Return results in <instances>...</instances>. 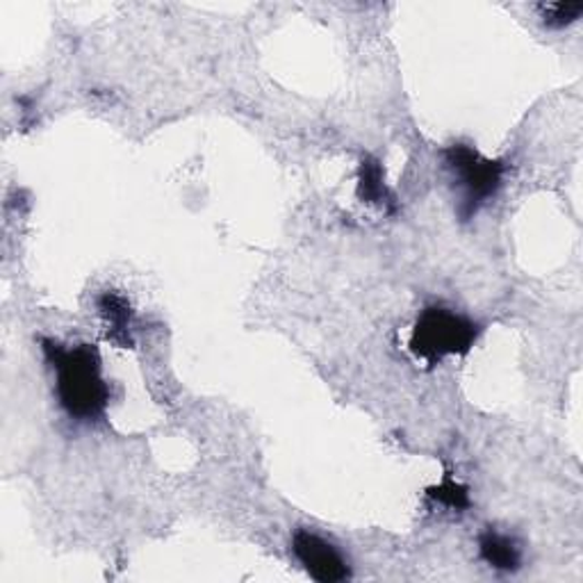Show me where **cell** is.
Segmentation results:
<instances>
[{
	"label": "cell",
	"mask_w": 583,
	"mask_h": 583,
	"mask_svg": "<svg viewBox=\"0 0 583 583\" xmlns=\"http://www.w3.org/2000/svg\"><path fill=\"white\" fill-rule=\"evenodd\" d=\"M46 363L55 371V397L64 413L76 422L102 420L110 403V388L102 379L100 356L94 345L66 347L42 339Z\"/></svg>",
	"instance_id": "obj_1"
},
{
	"label": "cell",
	"mask_w": 583,
	"mask_h": 583,
	"mask_svg": "<svg viewBox=\"0 0 583 583\" xmlns=\"http://www.w3.org/2000/svg\"><path fill=\"white\" fill-rule=\"evenodd\" d=\"M482 326L444 305H429L410 333V352L427 365H438L450 356H465L476 345Z\"/></svg>",
	"instance_id": "obj_2"
},
{
	"label": "cell",
	"mask_w": 583,
	"mask_h": 583,
	"mask_svg": "<svg viewBox=\"0 0 583 583\" xmlns=\"http://www.w3.org/2000/svg\"><path fill=\"white\" fill-rule=\"evenodd\" d=\"M442 160L444 166L452 171L454 183L461 190L458 217L463 222H469L501 190L506 164L501 160L484 158L474 147L463 142L444 149Z\"/></svg>",
	"instance_id": "obj_3"
},
{
	"label": "cell",
	"mask_w": 583,
	"mask_h": 583,
	"mask_svg": "<svg viewBox=\"0 0 583 583\" xmlns=\"http://www.w3.org/2000/svg\"><path fill=\"white\" fill-rule=\"evenodd\" d=\"M292 552L303 570L320 583H337L352 576V568L345 554L333 542L313 531L299 529L292 536Z\"/></svg>",
	"instance_id": "obj_4"
},
{
	"label": "cell",
	"mask_w": 583,
	"mask_h": 583,
	"mask_svg": "<svg viewBox=\"0 0 583 583\" xmlns=\"http://www.w3.org/2000/svg\"><path fill=\"white\" fill-rule=\"evenodd\" d=\"M96 305H98L102 322H106L108 339H112L119 347H132L134 311H132L130 301L115 290H106L98 296Z\"/></svg>",
	"instance_id": "obj_5"
},
{
	"label": "cell",
	"mask_w": 583,
	"mask_h": 583,
	"mask_svg": "<svg viewBox=\"0 0 583 583\" xmlns=\"http://www.w3.org/2000/svg\"><path fill=\"white\" fill-rule=\"evenodd\" d=\"M478 554H482V559L490 568H495L499 572H516L522 565L520 542L512 536L501 533L493 527L478 536Z\"/></svg>",
	"instance_id": "obj_6"
},
{
	"label": "cell",
	"mask_w": 583,
	"mask_h": 583,
	"mask_svg": "<svg viewBox=\"0 0 583 583\" xmlns=\"http://www.w3.org/2000/svg\"><path fill=\"white\" fill-rule=\"evenodd\" d=\"M356 194H358L360 201L379 205V208H384L388 213L397 210V198L390 192V187L386 185L384 164L376 158H371V155H365L363 162H360Z\"/></svg>",
	"instance_id": "obj_7"
},
{
	"label": "cell",
	"mask_w": 583,
	"mask_h": 583,
	"mask_svg": "<svg viewBox=\"0 0 583 583\" xmlns=\"http://www.w3.org/2000/svg\"><path fill=\"white\" fill-rule=\"evenodd\" d=\"M427 497H429L431 501L444 506V508L456 510V512L467 510L469 504H472V501H469V490H467L463 484H458L456 478H452L450 474L442 478V484L429 488V490H427Z\"/></svg>",
	"instance_id": "obj_8"
},
{
	"label": "cell",
	"mask_w": 583,
	"mask_h": 583,
	"mask_svg": "<svg viewBox=\"0 0 583 583\" xmlns=\"http://www.w3.org/2000/svg\"><path fill=\"white\" fill-rule=\"evenodd\" d=\"M542 23L552 30H563L579 21L583 14V3H547L538 8Z\"/></svg>",
	"instance_id": "obj_9"
}]
</instances>
